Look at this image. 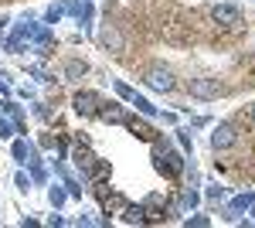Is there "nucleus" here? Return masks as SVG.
I'll return each mask as SVG.
<instances>
[{"instance_id": "obj_1", "label": "nucleus", "mask_w": 255, "mask_h": 228, "mask_svg": "<svg viewBox=\"0 0 255 228\" xmlns=\"http://www.w3.org/2000/svg\"><path fill=\"white\" fill-rule=\"evenodd\" d=\"M153 160H157V171L167 174V177H180L184 174V153L180 150H167V143L160 147V143H153Z\"/></svg>"}, {"instance_id": "obj_2", "label": "nucleus", "mask_w": 255, "mask_h": 228, "mask_svg": "<svg viewBox=\"0 0 255 228\" xmlns=\"http://www.w3.org/2000/svg\"><path fill=\"white\" fill-rule=\"evenodd\" d=\"M187 92H191V99H201V102H215V99H221V95L228 92L218 78H191L187 82Z\"/></svg>"}, {"instance_id": "obj_3", "label": "nucleus", "mask_w": 255, "mask_h": 228, "mask_svg": "<svg viewBox=\"0 0 255 228\" xmlns=\"http://www.w3.org/2000/svg\"><path fill=\"white\" fill-rule=\"evenodd\" d=\"M143 82L150 85V89H157V92H174L177 89V78L170 68H163V65H150L146 68V75H143Z\"/></svg>"}, {"instance_id": "obj_4", "label": "nucleus", "mask_w": 255, "mask_h": 228, "mask_svg": "<svg viewBox=\"0 0 255 228\" xmlns=\"http://www.w3.org/2000/svg\"><path fill=\"white\" fill-rule=\"evenodd\" d=\"M238 143V126L235 123H218L211 130V150H228Z\"/></svg>"}, {"instance_id": "obj_5", "label": "nucleus", "mask_w": 255, "mask_h": 228, "mask_svg": "<svg viewBox=\"0 0 255 228\" xmlns=\"http://www.w3.org/2000/svg\"><path fill=\"white\" fill-rule=\"evenodd\" d=\"M72 160H75V167H79V174H82V181H89V177H92V171H96V153L89 150V143H85V140H82L79 147H75V150H72Z\"/></svg>"}, {"instance_id": "obj_6", "label": "nucleus", "mask_w": 255, "mask_h": 228, "mask_svg": "<svg viewBox=\"0 0 255 228\" xmlns=\"http://www.w3.org/2000/svg\"><path fill=\"white\" fill-rule=\"evenodd\" d=\"M38 27H41V24H34L31 17L24 20V24H17V27H14V34L7 38V51H14V55H17L20 48H24V41L31 44V38H34V31H38Z\"/></svg>"}, {"instance_id": "obj_7", "label": "nucleus", "mask_w": 255, "mask_h": 228, "mask_svg": "<svg viewBox=\"0 0 255 228\" xmlns=\"http://www.w3.org/2000/svg\"><path fill=\"white\" fill-rule=\"evenodd\" d=\"M211 17H215V24H221V27H238L242 24V10H238L235 3H215L211 7Z\"/></svg>"}, {"instance_id": "obj_8", "label": "nucleus", "mask_w": 255, "mask_h": 228, "mask_svg": "<svg viewBox=\"0 0 255 228\" xmlns=\"http://www.w3.org/2000/svg\"><path fill=\"white\" fill-rule=\"evenodd\" d=\"M99 99L96 92H75V99H72V106H75V113L82 116V119H96V113H99Z\"/></svg>"}, {"instance_id": "obj_9", "label": "nucleus", "mask_w": 255, "mask_h": 228, "mask_svg": "<svg viewBox=\"0 0 255 228\" xmlns=\"http://www.w3.org/2000/svg\"><path fill=\"white\" fill-rule=\"evenodd\" d=\"M51 44H55V31H51V24H41L38 31H34V38H31V51L34 55H51Z\"/></svg>"}, {"instance_id": "obj_10", "label": "nucleus", "mask_w": 255, "mask_h": 228, "mask_svg": "<svg viewBox=\"0 0 255 228\" xmlns=\"http://www.w3.org/2000/svg\"><path fill=\"white\" fill-rule=\"evenodd\" d=\"M99 41H102V48H106V51H113V55L126 51V38L119 34V27H113V24H106V27L99 31Z\"/></svg>"}, {"instance_id": "obj_11", "label": "nucleus", "mask_w": 255, "mask_h": 228, "mask_svg": "<svg viewBox=\"0 0 255 228\" xmlns=\"http://www.w3.org/2000/svg\"><path fill=\"white\" fill-rule=\"evenodd\" d=\"M96 119H102V123H116V126H126V109L119 106V102H99V113Z\"/></svg>"}, {"instance_id": "obj_12", "label": "nucleus", "mask_w": 255, "mask_h": 228, "mask_svg": "<svg viewBox=\"0 0 255 228\" xmlns=\"http://www.w3.org/2000/svg\"><path fill=\"white\" fill-rule=\"evenodd\" d=\"M252 205H255V191L238 194V198H232V201L225 205V218H228V222H238V218H242V211H249Z\"/></svg>"}, {"instance_id": "obj_13", "label": "nucleus", "mask_w": 255, "mask_h": 228, "mask_svg": "<svg viewBox=\"0 0 255 228\" xmlns=\"http://www.w3.org/2000/svg\"><path fill=\"white\" fill-rule=\"evenodd\" d=\"M139 205L146 208V222H160V218H167V215H163V208H167V198H163V194H146Z\"/></svg>"}, {"instance_id": "obj_14", "label": "nucleus", "mask_w": 255, "mask_h": 228, "mask_svg": "<svg viewBox=\"0 0 255 228\" xmlns=\"http://www.w3.org/2000/svg\"><path fill=\"white\" fill-rule=\"evenodd\" d=\"M126 130L136 136V140H143V143H153V126H150V123H143V119H136V116H129V119H126Z\"/></svg>"}, {"instance_id": "obj_15", "label": "nucleus", "mask_w": 255, "mask_h": 228, "mask_svg": "<svg viewBox=\"0 0 255 228\" xmlns=\"http://www.w3.org/2000/svg\"><path fill=\"white\" fill-rule=\"evenodd\" d=\"M82 75H89V61H82V58H68V61H65V78H68V82H79Z\"/></svg>"}, {"instance_id": "obj_16", "label": "nucleus", "mask_w": 255, "mask_h": 228, "mask_svg": "<svg viewBox=\"0 0 255 228\" xmlns=\"http://www.w3.org/2000/svg\"><path fill=\"white\" fill-rule=\"evenodd\" d=\"M123 222H126V225H143V222H146V208H143V205H126V208H123Z\"/></svg>"}, {"instance_id": "obj_17", "label": "nucleus", "mask_w": 255, "mask_h": 228, "mask_svg": "<svg viewBox=\"0 0 255 228\" xmlns=\"http://www.w3.org/2000/svg\"><path fill=\"white\" fill-rule=\"evenodd\" d=\"M31 143H27V136H20V140H14V147H10V153H14V160L17 164H27V157H31Z\"/></svg>"}, {"instance_id": "obj_18", "label": "nucleus", "mask_w": 255, "mask_h": 228, "mask_svg": "<svg viewBox=\"0 0 255 228\" xmlns=\"http://www.w3.org/2000/svg\"><path fill=\"white\" fill-rule=\"evenodd\" d=\"M129 102H133V106H136V113H139V116H146V119H153V116H160V113H157V106H153L150 99H143V95H133Z\"/></svg>"}, {"instance_id": "obj_19", "label": "nucleus", "mask_w": 255, "mask_h": 228, "mask_svg": "<svg viewBox=\"0 0 255 228\" xmlns=\"http://www.w3.org/2000/svg\"><path fill=\"white\" fill-rule=\"evenodd\" d=\"M65 198H68V188H65V184H51V188H48V201H51V208H61Z\"/></svg>"}, {"instance_id": "obj_20", "label": "nucleus", "mask_w": 255, "mask_h": 228, "mask_svg": "<svg viewBox=\"0 0 255 228\" xmlns=\"http://www.w3.org/2000/svg\"><path fill=\"white\" fill-rule=\"evenodd\" d=\"M197 201H201V194L187 188L184 194H180V211H191V208H197Z\"/></svg>"}, {"instance_id": "obj_21", "label": "nucleus", "mask_w": 255, "mask_h": 228, "mask_svg": "<svg viewBox=\"0 0 255 228\" xmlns=\"http://www.w3.org/2000/svg\"><path fill=\"white\" fill-rule=\"evenodd\" d=\"M65 17V3H51L48 10H44V24H58Z\"/></svg>"}, {"instance_id": "obj_22", "label": "nucleus", "mask_w": 255, "mask_h": 228, "mask_svg": "<svg viewBox=\"0 0 255 228\" xmlns=\"http://www.w3.org/2000/svg\"><path fill=\"white\" fill-rule=\"evenodd\" d=\"M27 75L34 78V82H51V72L44 65H27Z\"/></svg>"}, {"instance_id": "obj_23", "label": "nucleus", "mask_w": 255, "mask_h": 228, "mask_svg": "<svg viewBox=\"0 0 255 228\" xmlns=\"http://www.w3.org/2000/svg\"><path fill=\"white\" fill-rule=\"evenodd\" d=\"M14 133H17V123L7 119V116H0V140H10Z\"/></svg>"}, {"instance_id": "obj_24", "label": "nucleus", "mask_w": 255, "mask_h": 228, "mask_svg": "<svg viewBox=\"0 0 255 228\" xmlns=\"http://www.w3.org/2000/svg\"><path fill=\"white\" fill-rule=\"evenodd\" d=\"M184 225H187V228H208V225H211V218H208V215H187Z\"/></svg>"}, {"instance_id": "obj_25", "label": "nucleus", "mask_w": 255, "mask_h": 228, "mask_svg": "<svg viewBox=\"0 0 255 228\" xmlns=\"http://www.w3.org/2000/svg\"><path fill=\"white\" fill-rule=\"evenodd\" d=\"M113 89H116V95H119V99H126V102L136 95V89H133V85H126V82H113Z\"/></svg>"}, {"instance_id": "obj_26", "label": "nucleus", "mask_w": 255, "mask_h": 228, "mask_svg": "<svg viewBox=\"0 0 255 228\" xmlns=\"http://www.w3.org/2000/svg\"><path fill=\"white\" fill-rule=\"evenodd\" d=\"M177 140H180V147L191 153L194 150V136H191V130H177Z\"/></svg>"}, {"instance_id": "obj_27", "label": "nucleus", "mask_w": 255, "mask_h": 228, "mask_svg": "<svg viewBox=\"0 0 255 228\" xmlns=\"http://www.w3.org/2000/svg\"><path fill=\"white\" fill-rule=\"evenodd\" d=\"M82 3H85V0H65V14H72V17H82Z\"/></svg>"}, {"instance_id": "obj_28", "label": "nucleus", "mask_w": 255, "mask_h": 228, "mask_svg": "<svg viewBox=\"0 0 255 228\" xmlns=\"http://www.w3.org/2000/svg\"><path fill=\"white\" fill-rule=\"evenodd\" d=\"M14 184H17V191H31V177H27L24 171H17L14 174Z\"/></svg>"}, {"instance_id": "obj_29", "label": "nucleus", "mask_w": 255, "mask_h": 228, "mask_svg": "<svg viewBox=\"0 0 255 228\" xmlns=\"http://www.w3.org/2000/svg\"><path fill=\"white\" fill-rule=\"evenodd\" d=\"M208 198H211V201H221V198H225V188H221V184H208Z\"/></svg>"}, {"instance_id": "obj_30", "label": "nucleus", "mask_w": 255, "mask_h": 228, "mask_svg": "<svg viewBox=\"0 0 255 228\" xmlns=\"http://www.w3.org/2000/svg\"><path fill=\"white\" fill-rule=\"evenodd\" d=\"M34 113H38L41 119H48V116H51V113H48V106H44V102H38V106H34Z\"/></svg>"}, {"instance_id": "obj_31", "label": "nucleus", "mask_w": 255, "mask_h": 228, "mask_svg": "<svg viewBox=\"0 0 255 228\" xmlns=\"http://www.w3.org/2000/svg\"><path fill=\"white\" fill-rule=\"evenodd\" d=\"M0 95H10V85L3 82V75H0Z\"/></svg>"}, {"instance_id": "obj_32", "label": "nucleus", "mask_w": 255, "mask_h": 228, "mask_svg": "<svg viewBox=\"0 0 255 228\" xmlns=\"http://www.w3.org/2000/svg\"><path fill=\"white\" fill-rule=\"evenodd\" d=\"M7 24H10V17H0V31H3V27H7Z\"/></svg>"}, {"instance_id": "obj_33", "label": "nucleus", "mask_w": 255, "mask_h": 228, "mask_svg": "<svg viewBox=\"0 0 255 228\" xmlns=\"http://www.w3.org/2000/svg\"><path fill=\"white\" fill-rule=\"evenodd\" d=\"M252 119H255V106H252Z\"/></svg>"}, {"instance_id": "obj_34", "label": "nucleus", "mask_w": 255, "mask_h": 228, "mask_svg": "<svg viewBox=\"0 0 255 228\" xmlns=\"http://www.w3.org/2000/svg\"><path fill=\"white\" fill-rule=\"evenodd\" d=\"M0 113H3V102H0Z\"/></svg>"}]
</instances>
